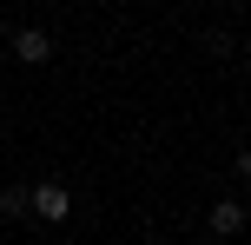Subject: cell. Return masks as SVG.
I'll return each mask as SVG.
<instances>
[{"instance_id": "7a4b0ae2", "label": "cell", "mask_w": 251, "mask_h": 245, "mask_svg": "<svg viewBox=\"0 0 251 245\" xmlns=\"http://www.w3.org/2000/svg\"><path fill=\"white\" fill-rule=\"evenodd\" d=\"M7 53H13L20 66H47V60H53V33H47V27H20V33L7 40Z\"/></svg>"}, {"instance_id": "6da1fadb", "label": "cell", "mask_w": 251, "mask_h": 245, "mask_svg": "<svg viewBox=\"0 0 251 245\" xmlns=\"http://www.w3.org/2000/svg\"><path fill=\"white\" fill-rule=\"evenodd\" d=\"M26 219H53V225H60V219H73V192H66V186H26Z\"/></svg>"}, {"instance_id": "3957f363", "label": "cell", "mask_w": 251, "mask_h": 245, "mask_svg": "<svg viewBox=\"0 0 251 245\" xmlns=\"http://www.w3.org/2000/svg\"><path fill=\"white\" fill-rule=\"evenodd\" d=\"M212 232L218 239H238L245 232V199H218V206H212Z\"/></svg>"}, {"instance_id": "277c9868", "label": "cell", "mask_w": 251, "mask_h": 245, "mask_svg": "<svg viewBox=\"0 0 251 245\" xmlns=\"http://www.w3.org/2000/svg\"><path fill=\"white\" fill-rule=\"evenodd\" d=\"M0 219H26V186H0Z\"/></svg>"}]
</instances>
